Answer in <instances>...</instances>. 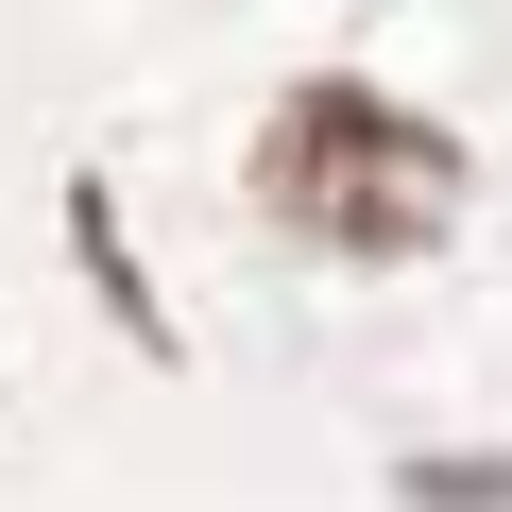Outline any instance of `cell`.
<instances>
[{"label":"cell","mask_w":512,"mask_h":512,"mask_svg":"<svg viewBox=\"0 0 512 512\" xmlns=\"http://www.w3.org/2000/svg\"><path fill=\"white\" fill-rule=\"evenodd\" d=\"M461 188H478V154L444 137V120H410L393 86H291L274 120H256V222L274 239H308V256H427L444 222H461Z\"/></svg>","instance_id":"1"},{"label":"cell","mask_w":512,"mask_h":512,"mask_svg":"<svg viewBox=\"0 0 512 512\" xmlns=\"http://www.w3.org/2000/svg\"><path fill=\"white\" fill-rule=\"evenodd\" d=\"M410 512H512V461H410Z\"/></svg>","instance_id":"2"}]
</instances>
